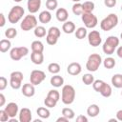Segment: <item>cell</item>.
<instances>
[{
  "label": "cell",
  "instance_id": "obj_1",
  "mask_svg": "<svg viewBox=\"0 0 122 122\" xmlns=\"http://www.w3.org/2000/svg\"><path fill=\"white\" fill-rule=\"evenodd\" d=\"M75 99V90L71 85H64L61 91V100L65 105H71Z\"/></svg>",
  "mask_w": 122,
  "mask_h": 122
},
{
  "label": "cell",
  "instance_id": "obj_2",
  "mask_svg": "<svg viewBox=\"0 0 122 122\" xmlns=\"http://www.w3.org/2000/svg\"><path fill=\"white\" fill-rule=\"evenodd\" d=\"M119 45V38L114 36V35H111L109 37H107L106 41L104 42L103 46H102V50L104 51V53L108 54V55H112L115 49L118 47Z\"/></svg>",
  "mask_w": 122,
  "mask_h": 122
},
{
  "label": "cell",
  "instance_id": "obj_3",
  "mask_svg": "<svg viewBox=\"0 0 122 122\" xmlns=\"http://www.w3.org/2000/svg\"><path fill=\"white\" fill-rule=\"evenodd\" d=\"M118 24V17L115 13H110L100 22V28L102 30L109 31L116 27Z\"/></svg>",
  "mask_w": 122,
  "mask_h": 122
},
{
  "label": "cell",
  "instance_id": "obj_4",
  "mask_svg": "<svg viewBox=\"0 0 122 122\" xmlns=\"http://www.w3.org/2000/svg\"><path fill=\"white\" fill-rule=\"evenodd\" d=\"M102 57L100 54L98 53H92L89 57H88V60H87V63H86V69L91 71V72H93V71H96L100 65L102 64Z\"/></svg>",
  "mask_w": 122,
  "mask_h": 122
},
{
  "label": "cell",
  "instance_id": "obj_5",
  "mask_svg": "<svg viewBox=\"0 0 122 122\" xmlns=\"http://www.w3.org/2000/svg\"><path fill=\"white\" fill-rule=\"evenodd\" d=\"M24 13H25V10L23 9V7L14 6L10 9V10L8 14V21L10 24H16L23 17Z\"/></svg>",
  "mask_w": 122,
  "mask_h": 122
},
{
  "label": "cell",
  "instance_id": "obj_6",
  "mask_svg": "<svg viewBox=\"0 0 122 122\" xmlns=\"http://www.w3.org/2000/svg\"><path fill=\"white\" fill-rule=\"evenodd\" d=\"M36 27H37V19L31 13L29 15H26L20 23V28L24 31L30 30L32 29H35Z\"/></svg>",
  "mask_w": 122,
  "mask_h": 122
},
{
  "label": "cell",
  "instance_id": "obj_7",
  "mask_svg": "<svg viewBox=\"0 0 122 122\" xmlns=\"http://www.w3.org/2000/svg\"><path fill=\"white\" fill-rule=\"evenodd\" d=\"M81 20L87 29H93L96 27L98 20L92 12H84L81 15Z\"/></svg>",
  "mask_w": 122,
  "mask_h": 122
},
{
  "label": "cell",
  "instance_id": "obj_8",
  "mask_svg": "<svg viewBox=\"0 0 122 122\" xmlns=\"http://www.w3.org/2000/svg\"><path fill=\"white\" fill-rule=\"evenodd\" d=\"M24 79L23 73L19 71H12L10 75V85L13 90H18L22 86V81Z\"/></svg>",
  "mask_w": 122,
  "mask_h": 122
},
{
  "label": "cell",
  "instance_id": "obj_9",
  "mask_svg": "<svg viewBox=\"0 0 122 122\" xmlns=\"http://www.w3.org/2000/svg\"><path fill=\"white\" fill-rule=\"evenodd\" d=\"M29 53V49L27 47H15L12 48L10 51V56L12 60L14 61H18L20 60L22 57L26 56Z\"/></svg>",
  "mask_w": 122,
  "mask_h": 122
},
{
  "label": "cell",
  "instance_id": "obj_10",
  "mask_svg": "<svg viewBox=\"0 0 122 122\" xmlns=\"http://www.w3.org/2000/svg\"><path fill=\"white\" fill-rule=\"evenodd\" d=\"M46 79V73L43 71L40 70H33L30 72V81L31 84H33L34 86L40 85L44 80Z\"/></svg>",
  "mask_w": 122,
  "mask_h": 122
},
{
  "label": "cell",
  "instance_id": "obj_11",
  "mask_svg": "<svg viewBox=\"0 0 122 122\" xmlns=\"http://www.w3.org/2000/svg\"><path fill=\"white\" fill-rule=\"evenodd\" d=\"M88 42L92 47H97L101 44V34L98 30H92L88 33Z\"/></svg>",
  "mask_w": 122,
  "mask_h": 122
},
{
  "label": "cell",
  "instance_id": "obj_12",
  "mask_svg": "<svg viewBox=\"0 0 122 122\" xmlns=\"http://www.w3.org/2000/svg\"><path fill=\"white\" fill-rule=\"evenodd\" d=\"M4 110L6 111V112L10 116V118H14L15 115H17L19 113V108H18V105L15 102L8 103Z\"/></svg>",
  "mask_w": 122,
  "mask_h": 122
},
{
  "label": "cell",
  "instance_id": "obj_13",
  "mask_svg": "<svg viewBox=\"0 0 122 122\" xmlns=\"http://www.w3.org/2000/svg\"><path fill=\"white\" fill-rule=\"evenodd\" d=\"M19 121L20 122H30L32 118L31 112L29 108H22L19 111Z\"/></svg>",
  "mask_w": 122,
  "mask_h": 122
},
{
  "label": "cell",
  "instance_id": "obj_14",
  "mask_svg": "<svg viewBox=\"0 0 122 122\" xmlns=\"http://www.w3.org/2000/svg\"><path fill=\"white\" fill-rule=\"evenodd\" d=\"M21 92H22V94L26 97H32L35 93V88H34V85L31 84V83H27V84H24L22 89H21Z\"/></svg>",
  "mask_w": 122,
  "mask_h": 122
},
{
  "label": "cell",
  "instance_id": "obj_15",
  "mask_svg": "<svg viewBox=\"0 0 122 122\" xmlns=\"http://www.w3.org/2000/svg\"><path fill=\"white\" fill-rule=\"evenodd\" d=\"M67 71L69 74L71 75H78L81 71H82V68H81V65L77 62H72L71 64H69V66L67 67Z\"/></svg>",
  "mask_w": 122,
  "mask_h": 122
},
{
  "label": "cell",
  "instance_id": "obj_16",
  "mask_svg": "<svg viewBox=\"0 0 122 122\" xmlns=\"http://www.w3.org/2000/svg\"><path fill=\"white\" fill-rule=\"evenodd\" d=\"M27 7H28V10L30 11V13L33 14L39 10L41 7V0H28Z\"/></svg>",
  "mask_w": 122,
  "mask_h": 122
},
{
  "label": "cell",
  "instance_id": "obj_17",
  "mask_svg": "<svg viewBox=\"0 0 122 122\" xmlns=\"http://www.w3.org/2000/svg\"><path fill=\"white\" fill-rule=\"evenodd\" d=\"M55 16H56V19L59 21V22H66L69 18V12L68 10L65 9V8H59L56 10V12H55Z\"/></svg>",
  "mask_w": 122,
  "mask_h": 122
},
{
  "label": "cell",
  "instance_id": "obj_18",
  "mask_svg": "<svg viewBox=\"0 0 122 122\" xmlns=\"http://www.w3.org/2000/svg\"><path fill=\"white\" fill-rule=\"evenodd\" d=\"M30 60L35 65H41L44 62V54H43V52L32 51L30 53Z\"/></svg>",
  "mask_w": 122,
  "mask_h": 122
},
{
  "label": "cell",
  "instance_id": "obj_19",
  "mask_svg": "<svg viewBox=\"0 0 122 122\" xmlns=\"http://www.w3.org/2000/svg\"><path fill=\"white\" fill-rule=\"evenodd\" d=\"M38 20L42 24H48L51 20V14L49 10H43L38 15Z\"/></svg>",
  "mask_w": 122,
  "mask_h": 122
},
{
  "label": "cell",
  "instance_id": "obj_20",
  "mask_svg": "<svg viewBox=\"0 0 122 122\" xmlns=\"http://www.w3.org/2000/svg\"><path fill=\"white\" fill-rule=\"evenodd\" d=\"M62 30L67 33V34H71L72 32L75 31V25L72 21H66L64 22L63 26H62Z\"/></svg>",
  "mask_w": 122,
  "mask_h": 122
},
{
  "label": "cell",
  "instance_id": "obj_21",
  "mask_svg": "<svg viewBox=\"0 0 122 122\" xmlns=\"http://www.w3.org/2000/svg\"><path fill=\"white\" fill-rule=\"evenodd\" d=\"M100 112V108L96 104H92L87 109V114L90 117H96Z\"/></svg>",
  "mask_w": 122,
  "mask_h": 122
},
{
  "label": "cell",
  "instance_id": "obj_22",
  "mask_svg": "<svg viewBox=\"0 0 122 122\" xmlns=\"http://www.w3.org/2000/svg\"><path fill=\"white\" fill-rule=\"evenodd\" d=\"M50 82H51V86H53L55 88H59L61 86H63V84H64V78L61 75L54 74L53 76H51Z\"/></svg>",
  "mask_w": 122,
  "mask_h": 122
},
{
  "label": "cell",
  "instance_id": "obj_23",
  "mask_svg": "<svg viewBox=\"0 0 122 122\" xmlns=\"http://www.w3.org/2000/svg\"><path fill=\"white\" fill-rule=\"evenodd\" d=\"M112 84L116 89H122V74L115 73L112 77Z\"/></svg>",
  "mask_w": 122,
  "mask_h": 122
},
{
  "label": "cell",
  "instance_id": "obj_24",
  "mask_svg": "<svg viewBox=\"0 0 122 122\" xmlns=\"http://www.w3.org/2000/svg\"><path fill=\"white\" fill-rule=\"evenodd\" d=\"M99 93H100L103 97H106V98L110 97V96L112 95V87H111L109 84H107V83L105 82V84H104V85H103V87L101 88V90H100Z\"/></svg>",
  "mask_w": 122,
  "mask_h": 122
},
{
  "label": "cell",
  "instance_id": "obj_25",
  "mask_svg": "<svg viewBox=\"0 0 122 122\" xmlns=\"http://www.w3.org/2000/svg\"><path fill=\"white\" fill-rule=\"evenodd\" d=\"M30 48H31L32 51H36V52H43V51H44V45L39 40L32 41V43L30 45Z\"/></svg>",
  "mask_w": 122,
  "mask_h": 122
},
{
  "label": "cell",
  "instance_id": "obj_26",
  "mask_svg": "<svg viewBox=\"0 0 122 122\" xmlns=\"http://www.w3.org/2000/svg\"><path fill=\"white\" fill-rule=\"evenodd\" d=\"M36 112H37V115H38L40 118H42V119H47V118H49V117H50V114H51L49 109H47V108H45V107H39V108L37 109Z\"/></svg>",
  "mask_w": 122,
  "mask_h": 122
},
{
  "label": "cell",
  "instance_id": "obj_27",
  "mask_svg": "<svg viewBox=\"0 0 122 122\" xmlns=\"http://www.w3.org/2000/svg\"><path fill=\"white\" fill-rule=\"evenodd\" d=\"M74 34H75V37L77 38V39H79V40H81V39H84L87 35H88V32H87V28L85 27H80V28H78L75 31H74Z\"/></svg>",
  "mask_w": 122,
  "mask_h": 122
},
{
  "label": "cell",
  "instance_id": "obj_28",
  "mask_svg": "<svg viewBox=\"0 0 122 122\" xmlns=\"http://www.w3.org/2000/svg\"><path fill=\"white\" fill-rule=\"evenodd\" d=\"M11 43L9 39H2L0 41V51L1 52H7L10 49Z\"/></svg>",
  "mask_w": 122,
  "mask_h": 122
},
{
  "label": "cell",
  "instance_id": "obj_29",
  "mask_svg": "<svg viewBox=\"0 0 122 122\" xmlns=\"http://www.w3.org/2000/svg\"><path fill=\"white\" fill-rule=\"evenodd\" d=\"M46 32H47L46 29L43 26H37L33 30V33L37 38H42V37L46 36Z\"/></svg>",
  "mask_w": 122,
  "mask_h": 122
},
{
  "label": "cell",
  "instance_id": "obj_30",
  "mask_svg": "<svg viewBox=\"0 0 122 122\" xmlns=\"http://www.w3.org/2000/svg\"><path fill=\"white\" fill-rule=\"evenodd\" d=\"M103 66L106 69H108V70L112 69L115 66V60H114V58H112L111 56L110 57H106L104 59V61H103Z\"/></svg>",
  "mask_w": 122,
  "mask_h": 122
},
{
  "label": "cell",
  "instance_id": "obj_31",
  "mask_svg": "<svg viewBox=\"0 0 122 122\" xmlns=\"http://www.w3.org/2000/svg\"><path fill=\"white\" fill-rule=\"evenodd\" d=\"M60 70H61L60 65L55 62H52V63L49 64V66H48V71L52 74H57L60 71Z\"/></svg>",
  "mask_w": 122,
  "mask_h": 122
},
{
  "label": "cell",
  "instance_id": "obj_32",
  "mask_svg": "<svg viewBox=\"0 0 122 122\" xmlns=\"http://www.w3.org/2000/svg\"><path fill=\"white\" fill-rule=\"evenodd\" d=\"M83 7V13L84 12H92L94 10V3L92 1H86L82 4Z\"/></svg>",
  "mask_w": 122,
  "mask_h": 122
},
{
  "label": "cell",
  "instance_id": "obj_33",
  "mask_svg": "<svg viewBox=\"0 0 122 122\" xmlns=\"http://www.w3.org/2000/svg\"><path fill=\"white\" fill-rule=\"evenodd\" d=\"M82 81L85 85L89 86V85H92V83L94 82V77L92 73H85L82 76Z\"/></svg>",
  "mask_w": 122,
  "mask_h": 122
},
{
  "label": "cell",
  "instance_id": "obj_34",
  "mask_svg": "<svg viewBox=\"0 0 122 122\" xmlns=\"http://www.w3.org/2000/svg\"><path fill=\"white\" fill-rule=\"evenodd\" d=\"M17 35V30L15 28H8L5 30V36L8 39H13Z\"/></svg>",
  "mask_w": 122,
  "mask_h": 122
},
{
  "label": "cell",
  "instance_id": "obj_35",
  "mask_svg": "<svg viewBox=\"0 0 122 122\" xmlns=\"http://www.w3.org/2000/svg\"><path fill=\"white\" fill-rule=\"evenodd\" d=\"M62 115H64L65 117H67L70 120V119H72L74 117L75 113H74L73 110L71 108H63L62 109Z\"/></svg>",
  "mask_w": 122,
  "mask_h": 122
},
{
  "label": "cell",
  "instance_id": "obj_36",
  "mask_svg": "<svg viewBox=\"0 0 122 122\" xmlns=\"http://www.w3.org/2000/svg\"><path fill=\"white\" fill-rule=\"evenodd\" d=\"M72 12L75 15H82L83 13V7L81 3H74L72 6Z\"/></svg>",
  "mask_w": 122,
  "mask_h": 122
},
{
  "label": "cell",
  "instance_id": "obj_37",
  "mask_svg": "<svg viewBox=\"0 0 122 122\" xmlns=\"http://www.w3.org/2000/svg\"><path fill=\"white\" fill-rule=\"evenodd\" d=\"M58 2L57 0H47L46 1V8L49 10H54L57 9Z\"/></svg>",
  "mask_w": 122,
  "mask_h": 122
},
{
  "label": "cell",
  "instance_id": "obj_38",
  "mask_svg": "<svg viewBox=\"0 0 122 122\" xmlns=\"http://www.w3.org/2000/svg\"><path fill=\"white\" fill-rule=\"evenodd\" d=\"M44 104L48 108H54L56 106V104H57V101L52 99V98H51V97H49V96H46V98L44 100Z\"/></svg>",
  "mask_w": 122,
  "mask_h": 122
},
{
  "label": "cell",
  "instance_id": "obj_39",
  "mask_svg": "<svg viewBox=\"0 0 122 122\" xmlns=\"http://www.w3.org/2000/svg\"><path fill=\"white\" fill-rule=\"evenodd\" d=\"M104 84H105V82H104L103 80L97 79V80H94V82L92 83V88H93V90H94L95 92H99L100 90H101V88L103 87Z\"/></svg>",
  "mask_w": 122,
  "mask_h": 122
},
{
  "label": "cell",
  "instance_id": "obj_40",
  "mask_svg": "<svg viewBox=\"0 0 122 122\" xmlns=\"http://www.w3.org/2000/svg\"><path fill=\"white\" fill-rule=\"evenodd\" d=\"M46 41H47V43H48L49 45L53 46V45H55V44L57 43V41H58V37L47 33V35H46Z\"/></svg>",
  "mask_w": 122,
  "mask_h": 122
},
{
  "label": "cell",
  "instance_id": "obj_41",
  "mask_svg": "<svg viewBox=\"0 0 122 122\" xmlns=\"http://www.w3.org/2000/svg\"><path fill=\"white\" fill-rule=\"evenodd\" d=\"M47 96H49V97H51V98L56 100L57 102H58V100L60 99V93H59V92H58L57 90H51V91H49Z\"/></svg>",
  "mask_w": 122,
  "mask_h": 122
},
{
  "label": "cell",
  "instance_id": "obj_42",
  "mask_svg": "<svg viewBox=\"0 0 122 122\" xmlns=\"http://www.w3.org/2000/svg\"><path fill=\"white\" fill-rule=\"evenodd\" d=\"M47 33H49V34H51V35H54V36H56V37H60V35H61V31H60V30H59V28H57V27H51L49 30H48V32Z\"/></svg>",
  "mask_w": 122,
  "mask_h": 122
},
{
  "label": "cell",
  "instance_id": "obj_43",
  "mask_svg": "<svg viewBox=\"0 0 122 122\" xmlns=\"http://www.w3.org/2000/svg\"><path fill=\"white\" fill-rule=\"evenodd\" d=\"M10 120V116L8 115V113L6 112L5 110H1L0 111V121L1 122H6Z\"/></svg>",
  "mask_w": 122,
  "mask_h": 122
},
{
  "label": "cell",
  "instance_id": "obj_44",
  "mask_svg": "<svg viewBox=\"0 0 122 122\" xmlns=\"http://www.w3.org/2000/svg\"><path fill=\"white\" fill-rule=\"evenodd\" d=\"M7 85H8V80L6 79V77L1 76L0 77V91H4Z\"/></svg>",
  "mask_w": 122,
  "mask_h": 122
},
{
  "label": "cell",
  "instance_id": "obj_45",
  "mask_svg": "<svg viewBox=\"0 0 122 122\" xmlns=\"http://www.w3.org/2000/svg\"><path fill=\"white\" fill-rule=\"evenodd\" d=\"M104 5L108 8H113L116 5V0H104Z\"/></svg>",
  "mask_w": 122,
  "mask_h": 122
},
{
  "label": "cell",
  "instance_id": "obj_46",
  "mask_svg": "<svg viewBox=\"0 0 122 122\" xmlns=\"http://www.w3.org/2000/svg\"><path fill=\"white\" fill-rule=\"evenodd\" d=\"M76 122H88V118H87L85 115L79 114V115L76 117Z\"/></svg>",
  "mask_w": 122,
  "mask_h": 122
},
{
  "label": "cell",
  "instance_id": "obj_47",
  "mask_svg": "<svg viewBox=\"0 0 122 122\" xmlns=\"http://www.w3.org/2000/svg\"><path fill=\"white\" fill-rule=\"evenodd\" d=\"M0 19H1V21H0V27H4L5 26V24H6V18H5V15H4V13H0Z\"/></svg>",
  "mask_w": 122,
  "mask_h": 122
},
{
  "label": "cell",
  "instance_id": "obj_48",
  "mask_svg": "<svg viewBox=\"0 0 122 122\" xmlns=\"http://www.w3.org/2000/svg\"><path fill=\"white\" fill-rule=\"evenodd\" d=\"M5 102H6L5 95L3 93H0V107H3L5 105Z\"/></svg>",
  "mask_w": 122,
  "mask_h": 122
},
{
  "label": "cell",
  "instance_id": "obj_49",
  "mask_svg": "<svg viewBox=\"0 0 122 122\" xmlns=\"http://www.w3.org/2000/svg\"><path fill=\"white\" fill-rule=\"evenodd\" d=\"M56 121H57V122H67V121H69V119H68L67 117H65L64 115H62V116L58 117V118L56 119Z\"/></svg>",
  "mask_w": 122,
  "mask_h": 122
},
{
  "label": "cell",
  "instance_id": "obj_50",
  "mask_svg": "<svg viewBox=\"0 0 122 122\" xmlns=\"http://www.w3.org/2000/svg\"><path fill=\"white\" fill-rule=\"evenodd\" d=\"M116 54H117V56H118L119 58H122V46H120V47L117 48V50H116Z\"/></svg>",
  "mask_w": 122,
  "mask_h": 122
},
{
  "label": "cell",
  "instance_id": "obj_51",
  "mask_svg": "<svg viewBox=\"0 0 122 122\" xmlns=\"http://www.w3.org/2000/svg\"><path fill=\"white\" fill-rule=\"evenodd\" d=\"M116 118H117L118 121H121L122 122V110H119L116 112Z\"/></svg>",
  "mask_w": 122,
  "mask_h": 122
},
{
  "label": "cell",
  "instance_id": "obj_52",
  "mask_svg": "<svg viewBox=\"0 0 122 122\" xmlns=\"http://www.w3.org/2000/svg\"><path fill=\"white\" fill-rule=\"evenodd\" d=\"M71 1H73V2H75V3H78V2H80L81 0H71Z\"/></svg>",
  "mask_w": 122,
  "mask_h": 122
},
{
  "label": "cell",
  "instance_id": "obj_53",
  "mask_svg": "<svg viewBox=\"0 0 122 122\" xmlns=\"http://www.w3.org/2000/svg\"><path fill=\"white\" fill-rule=\"evenodd\" d=\"M34 122H41V120H40V119H35Z\"/></svg>",
  "mask_w": 122,
  "mask_h": 122
},
{
  "label": "cell",
  "instance_id": "obj_54",
  "mask_svg": "<svg viewBox=\"0 0 122 122\" xmlns=\"http://www.w3.org/2000/svg\"><path fill=\"white\" fill-rule=\"evenodd\" d=\"M13 1H14V2H21L22 0H13Z\"/></svg>",
  "mask_w": 122,
  "mask_h": 122
},
{
  "label": "cell",
  "instance_id": "obj_55",
  "mask_svg": "<svg viewBox=\"0 0 122 122\" xmlns=\"http://www.w3.org/2000/svg\"><path fill=\"white\" fill-rule=\"evenodd\" d=\"M120 39L122 40V32H121V34H120Z\"/></svg>",
  "mask_w": 122,
  "mask_h": 122
},
{
  "label": "cell",
  "instance_id": "obj_56",
  "mask_svg": "<svg viewBox=\"0 0 122 122\" xmlns=\"http://www.w3.org/2000/svg\"><path fill=\"white\" fill-rule=\"evenodd\" d=\"M121 10H122V6H121Z\"/></svg>",
  "mask_w": 122,
  "mask_h": 122
},
{
  "label": "cell",
  "instance_id": "obj_57",
  "mask_svg": "<svg viewBox=\"0 0 122 122\" xmlns=\"http://www.w3.org/2000/svg\"><path fill=\"white\" fill-rule=\"evenodd\" d=\"M121 95H122V92H121Z\"/></svg>",
  "mask_w": 122,
  "mask_h": 122
},
{
  "label": "cell",
  "instance_id": "obj_58",
  "mask_svg": "<svg viewBox=\"0 0 122 122\" xmlns=\"http://www.w3.org/2000/svg\"><path fill=\"white\" fill-rule=\"evenodd\" d=\"M121 23H122V22H121Z\"/></svg>",
  "mask_w": 122,
  "mask_h": 122
}]
</instances>
